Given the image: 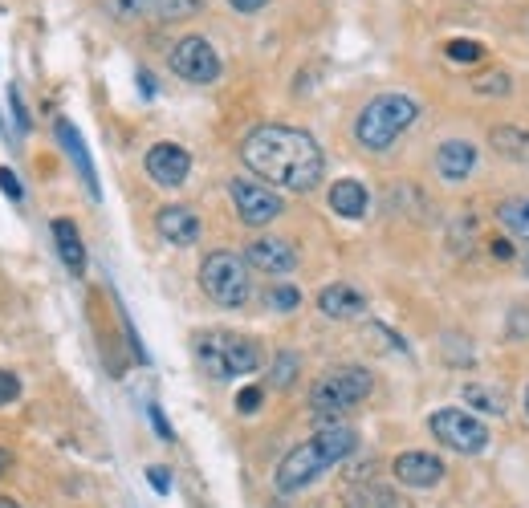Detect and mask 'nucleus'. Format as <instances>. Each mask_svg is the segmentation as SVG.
<instances>
[{
  "label": "nucleus",
  "mask_w": 529,
  "mask_h": 508,
  "mask_svg": "<svg viewBox=\"0 0 529 508\" xmlns=\"http://www.w3.org/2000/svg\"><path fill=\"white\" fill-rule=\"evenodd\" d=\"M17 395H21V383H17V378H13L9 370H0V407L13 403Z\"/></svg>",
  "instance_id": "30"
},
{
  "label": "nucleus",
  "mask_w": 529,
  "mask_h": 508,
  "mask_svg": "<svg viewBox=\"0 0 529 508\" xmlns=\"http://www.w3.org/2000/svg\"><path fill=\"white\" fill-rule=\"evenodd\" d=\"M428 427H432V435L440 443H448V448L460 452V456H481L489 448V427L477 415H468V411H456V407L432 411Z\"/></svg>",
  "instance_id": "7"
},
{
  "label": "nucleus",
  "mask_w": 529,
  "mask_h": 508,
  "mask_svg": "<svg viewBox=\"0 0 529 508\" xmlns=\"http://www.w3.org/2000/svg\"><path fill=\"white\" fill-rule=\"evenodd\" d=\"M171 74L184 82H196V86H208L220 78V53L204 37H184L171 49Z\"/></svg>",
  "instance_id": "8"
},
{
  "label": "nucleus",
  "mask_w": 529,
  "mask_h": 508,
  "mask_svg": "<svg viewBox=\"0 0 529 508\" xmlns=\"http://www.w3.org/2000/svg\"><path fill=\"white\" fill-rule=\"evenodd\" d=\"M57 135H62L66 139V147H70V155H74V163L86 171V179H90V187H94V167H90V159H86V151H82V139L74 135V126L70 122H62V126H57Z\"/></svg>",
  "instance_id": "23"
},
{
  "label": "nucleus",
  "mask_w": 529,
  "mask_h": 508,
  "mask_svg": "<svg viewBox=\"0 0 529 508\" xmlns=\"http://www.w3.org/2000/svg\"><path fill=\"white\" fill-rule=\"evenodd\" d=\"M151 423H155V431H159L163 439H171V427H167V419H163V411H159V407H151Z\"/></svg>",
  "instance_id": "35"
},
{
  "label": "nucleus",
  "mask_w": 529,
  "mask_h": 508,
  "mask_svg": "<svg viewBox=\"0 0 529 508\" xmlns=\"http://www.w3.org/2000/svg\"><path fill=\"white\" fill-rule=\"evenodd\" d=\"M359 448V435L350 431V427H338V423H330V427H322L318 435H310L306 443H298L281 464H277V492H302V488H310L326 468H334V464H342L350 452Z\"/></svg>",
  "instance_id": "2"
},
{
  "label": "nucleus",
  "mask_w": 529,
  "mask_h": 508,
  "mask_svg": "<svg viewBox=\"0 0 529 508\" xmlns=\"http://www.w3.org/2000/svg\"><path fill=\"white\" fill-rule=\"evenodd\" d=\"M163 0H110V13L123 17V21H135V17H147V13H159Z\"/></svg>",
  "instance_id": "21"
},
{
  "label": "nucleus",
  "mask_w": 529,
  "mask_h": 508,
  "mask_svg": "<svg viewBox=\"0 0 529 508\" xmlns=\"http://www.w3.org/2000/svg\"><path fill=\"white\" fill-rule=\"evenodd\" d=\"M0 187H5V196L21 200V183H17V175H13L9 167H0Z\"/></svg>",
  "instance_id": "32"
},
{
  "label": "nucleus",
  "mask_w": 529,
  "mask_h": 508,
  "mask_svg": "<svg viewBox=\"0 0 529 508\" xmlns=\"http://www.w3.org/2000/svg\"><path fill=\"white\" fill-rule=\"evenodd\" d=\"M350 504L355 508H395V496L387 488H355L350 492Z\"/></svg>",
  "instance_id": "22"
},
{
  "label": "nucleus",
  "mask_w": 529,
  "mask_h": 508,
  "mask_svg": "<svg viewBox=\"0 0 529 508\" xmlns=\"http://www.w3.org/2000/svg\"><path fill=\"white\" fill-rule=\"evenodd\" d=\"M241 159L253 175H261L277 187H289V192H310L326 171L318 139L298 131V126H277V122L257 126L241 143Z\"/></svg>",
  "instance_id": "1"
},
{
  "label": "nucleus",
  "mask_w": 529,
  "mask_h": 508,
  "mask_svg": "<svg viewBox=\"0 0 529 508\" xmlns=\"http://www.w3.org/2000/svg\"><path fill=\"white\" fill-rule=\"evenodd\" d=\"M330 208L338 216H346V220H363V212H367V187L359 179H338L330 187Z\"/></svg>",
  "instance_id": "16"
},
{
  "label": "nucleus",
  "mask_w": 529,
  "mask_h": 508,
  "mask_svg": "<svg viewBox=\"0 0 529 508\" xmlns=\"http://www.w3.org/2000/svg\"><path fill=\"white\" fill-rule=\"evenodd\" d=\"M444 53H448L452 61H481V57H485V45H477V41H448Z\"/></svg>",
  "instance_id": "25"
},
{
  "label": "nucleus",
  "mask_w": 529,
  "mask_h": 508,
  "mask_svg": "<svg viewBox=\"0 0 529 508\" xmlns=\"http://www.w3.org/2000/svg\"><path fill=\"white\" fill-rule=\"evenodd\" d=\"M318 309L326 317H334V322H350V317H363L367 313V297L359 289H350V285H326L318 293Z\"/></svg>",
  "instance_id": "14"
},
{
  "label": "nucleus",
  "mask_w": 529,
  "mask_h": 508,
  "mask_svg": "<svg viewBox=\"0 0 529 508\" xmlns=\"http://www.w3.org/2000/svg\"><path fill=\"white\" fill-rule=\"evenodd\" d=\"M464 399L473 403V407H481V411H489V415H505V399H501V391H493V387L473 383V387H464Z\"/></svg>",
  "instance_id": "20"
},
{
  "label": "nucleus",
  "mask_w": 529,
  "mask_h": 508,
  "mask_svg": "<svg viewBox=\"0 0 529 508\" xmlns=\"http://www.w3.org/2000/svg\"><path fill=\"white\" fill-rule=\"evenodd\" d=\"M5 468H9V456H5V452H0V476H5Z\"/></svg>",
  "instance_id": "38"
},
{
  "label": "nucleus",
  "mask_w": 529,
  "mask_h": 508,
  "mask_svg": "<svg viewBox=\"0 0 529 508\" xmlns=\"http://www.w3.org/2000/svg\"><path fill=\"white\" fill-rule=\"evenodd\" d=\"M0 508H21V504H17L13 496H0Z\"/></svg>",
  "instance_id": "37"
},
{
  "label": "nucleus",
  "mask_w": 529,
  "mask_h": 508,
  "mask_svg": "<svg viewBox=\"0 0 529 508\" xmlns=\"http://www.w3.org/2000/svg\"><path fill=\"white\" fill-rule=\"evenodd\" d=\"M298 301H302V293L293 289V285H273V293H269V305H273L277 313H289V309H298Z\"/></svg>",
  "instance_id": "26"
},
{
  "label": "nucleus",
  "mask_w": 529,
  "mask_h": 508,
  "mask_svg": "<svg viewBox=\"0 0 529 508\" xmlns=\"http://www.w3.org/2000/svg\"><path fill=\"white\" fill-rule=\"evenodd\" d=\"M200 285L224 309H241L249 301V293H253L249 265L237 257V252H212V257L200 265Z\"/></svg>",
  "instance_id": "6"
},
{
  "label": "nucleus",
  "mask_w": 529,
  "mask_h": 508,
  "mask_svg": "<svg viewBox=\"0 0 529 508\" xmlns=\"http://www.w3.org/2000/svg\"><path fill=\"white\" fill-rule=\"evenodd\" d=\"M147 480H151V488H155L159 496H167V492H171V472H167V468H159V464H155V468H147Z\"/></svg>",
  "instance_id": "31"
},
{
  "label": "nucleus",
  "mask_w": 529,
  "mask_h": 508,
  "mask_svg": "<svg viewBox=\"0 0 529 508\" xmlns=\"http://www.w3.org/2000/svg\"><path fill=\"white\" fill-rule=\"evenodd\" d=\"M395 480L407 488H436L444 480V464L432 452H403L395 460Z\"/></svg>",
  "instance_id": "12"
},
{
  "label": "nucleus",
  "mask_w": 529,
  "mask_h": 508,
  "mask_svg": "<svg viewBox=\"0 0 529 508\" xmlns=\"http://www.w3.org/2000/svg\"><path fill=\"white\" fill-rule=\"evenodd\" d=\"M245 265L281 277V273H289L293 265H298V252H293V244H285V240L261 236V240H253V244L245 248Z\"/></svg>",
  "instance_id": "11"
},
{
  "label": "nucleus",
  "mask_w": 529,
  "mask_h": 508,
  "mask_svg": "<svg viewBox=\"0 0 529 508\" xmlns=\"http://www.w3.org/2000/svg\"><path fill=\"white\" fill-rule=\"evenodd\" d=\"M497 216H501V224H505L513 236L529 240V200H505V204L497 208Z\"/></svg>",
  "instance_id": "19"
},
{
  "label": "nucleus",
  "mask_w": 529,
  "mask_h": 508,
  "mask_svg": "<svg viewBox=\"0 0 529 508\" xmlns=\"http://www.w3.org/2000/svg\"><path fill=\"white\" fill-rule=\"evenodd\" d=\"M228 5L237 9V13H257V9H265V5H269V0H228Z\"/></svg>",
  "instance_id": "34"
},
{
  "label": "nucleus",
  "mask_w": 529,
  "mask_h": 508,
  "mask_svg": "<svg viewBox=\"0 0 529 508\" xmlns=\"http://www.w3.org/2000/svg\"><path fill=\"white\" fill-rule=\"evenodd\" d=\"M196 358L208 370V378H241L253 374L261 366V350L253 338L228 334V330H212L196 338Z\"/></svg>",
  "instance_id": "5"
},
{
  "label": "nucleus",
  "mask_w": 529,
  "mask_h": 508,
  "mask_svg": "<svg viewBox=\"0 0 529 508\" xmlns=\"http://www.w3.org/2000/svg\"><path fill=\"white\" fill-rule=\"evenodd\" d=\"M371 387H375V378H371L367 366H338V370L322 374L318 383H314L310 407H314V415L322 423H330V419L346 415L350 407H359L371 395Z\"/></svg>",
  "instance_id": "4"
},
{
  "label": "nucleus",
  "mask_w": 529,
  "mask_h": 508,
  "mask_svg": "<svg viewBox=\"0 0 529 508\" xmlns=\"http://www.w3.org/2000/svg\"><path fill=\"white\" fill-rule=\"evenodd\" d=\"M473 167H477V147H473V143H464V139L440 143V151H436V171H440V179L460 183V179L473 175Z\"/></svg>",
  "instance_id": "13"
},
{
  "label": "nucleus",
  "mask_w": 529,
  "mask_h": 508,
  "mask_svg": "<svg viewBox=\"0 0 529 508\" xmlns=\"http://www.w3.org/2000/svg\"><path fill=\"white\" fill-rule=\"evenodd\" d=\"M525 411H529V391H525Z\"/></svg>",
  "instance_id": "39"
},
{
  "label": "nucleus",
  "mask_w": 529,
  "mask_h": 508,
  "mask_svg": "<svg viewBox=\"0 0 529 508\" xmlns=\"http://www.w3.org/2000/svg\"><path fill=\"white\" fill-rule=\"evenodd\" d=\"M155 228L167 244H196V236H200V220L192 208H163L155 216Z\"/></svg>",
  "instance_id": "15"
},
{
  "label": "nucleus",
  "mask_w": 529,
  "mask_h": 508,
  "mask_svg": "<svg viewBox=\"0 0 529 508\" xmlns=\"http://www.w3.org/2000/svg\"><path fill=\"white\" fill-rule=\"evenodd\" d=\"M192 171V155L180 147V143H155L147 151V175L159 183V187H180Z\"/></svg>",
  "instance_id": "10"
},
{
  "label": "nucleus",
  "mask_w": 529,
  "mask_h": 508,
  "mask_svg": "<svg viewBox=\"0 0 529 508\" xmlns=\"http://www.w3.org/2000/svg\"><path fill=\"white\" fill-rule=\"evenodd\" d=\"M509 334H529V309H513V317H509Z\"/></svg>",
  "instance_id": "33"
},
{
  "label": "nucleus",
  "mask_w": 529,
  "mask_h": 508,
  "mask_svg": "<svg viewBox=\"0 0 529 508\" xmlns=\"http://www.w3.org/2000/svg\"><path fill=\"white\" fill-rule=\"evenodd\" d=\"M525 273H529V257H525Z\"/></svg>",
  "instance_id": "40"
},
{
  "label": "nucleus",
  "mask_w": 529,
  "mask_h": 508,
  "mask_svg": "<svg viewBox=\"0 0 529 508\" xmlns=\"http://www.w3.org/2000/svg\"><path fill=\"white\" fill-rule=\"evenodd\" d=\"M204 5V0H163L159 5V17H188V13H196Z\"/></svg>",
  "instance_id": "28"
},
{
  "label": "nucleus",
  "mask_w": 529,
  "mask_h": 508,
  "mask_svg": "<svg viewBox=\"0 0 529 508\" xmlns=\"http://www.w3.org/2000/svg\"><path fill=\"white\" fill-rule=\"evenodd\" d=\"M228 192H232V204H237V216L245 224H253V228L273 224L281 216V208H285L277 192H269L265 183H253V179H232Z\"/></svg>",
  "instance_id": "9"
},
{
  "label": "nucleus",
  "mask_w": 529,
  "mask_h": 508,
  "mask_svg": "<svg viewBox=\"0 0 529 508\" xmlns=\"http://www.w3.org/2000/svg\"><path fill=\"white\" fill-rule=\"evenodd\" d=\"M416 118H420V106L411 102L407 94H379V98H371L363 106V114L355 122V139L367 151H387Z\"/></svg>",
  "instance_id": "3"
},
{
  "label": "nucleus",
  "mask_w": 529,
  "mask_h": 508,
  "mask_svg": "<svg viewBox=\"0 0 529 508\" xmlns=\"http://www.w3.org/2000/svg\"><path fill=\"white\" fill-rule=\"evenodd\" d=\"M473 86H477V94H497V98H505L513 82H509V74H485V78H477Z\"/></svg>",
  "instance_id": "27"
},
{
  "label": "nucleus",
  "mask_w": 529,
  "mask_h": 508,
  "mask_svg": "<svg viewBox=\"0 0 529 508\" xmlns=\"http://www.w3.org/2000/svg\"><path fill=\"white\" fill-rule=\"evenodd\" d=\"M53 240H57V252L74 277H82L86 269V248H82V236H78V224L74 220H53Z\"/></svg>",
  "instance_id": "17"
},
{
  "label": "nucleus",
  "mask_w": 529,
  "mask_h": 508,
  "mask_svg": "<svg viewBox=\"0 0 529 508\" xmlns=\"http://www.w3.org/2000/svg\"><path fill=\"white\" fill-rule=\"evenodd\" d=\"M489 248H493V257H497V261H509V257H513V248H509V240H493Z\"/></svg>",
  "instance_id": "36"
},
{
  "label": "nucleus",
  "mask_w": 529,
  "mask_h": 508,
  "mask_svg": "<svg viewBox=\"0 0 529 508\" xmlns=\"http://www.w3.org/2000/svg\"><path fill=\"white\" fill-rule=\"evenodd\" d=\"M261 399H265L261 387H245V391L237 395V411H241V415H253V411L261 407Z\"/></svg>",
  "instance_id": "29"
},
{
  "label": "nucleus",
  "mask_w": 529,
  "mask_h": 508,
  "mask_svg": "<svg viewBox=\"0 0 529 508\" xmlns=\"http://www.w3.org/2000/svg\"><path fill=\"white\" fill-rule=\"evenodd\" d=\"M298 354H277V362H273V383L277 387H293V378H298Z\"/></svg>",
  "instance_id": "24"
},
{
  "label": "nucleus",
  "mask_w": 529,
  "mask_h": 508,
  "mask_svg": "<svg viewBox=\"0 0 529 508\" xmlns=\"http://www.w3.org/2000/svg\"><path fill=\"white\" fill-rule=\"evenodd\" d=\"M489 143H493V151H497L501 159L529 167V131H525V126H493Z\"/></svg>",
  "instance_id": "18"
}]
</instances>
